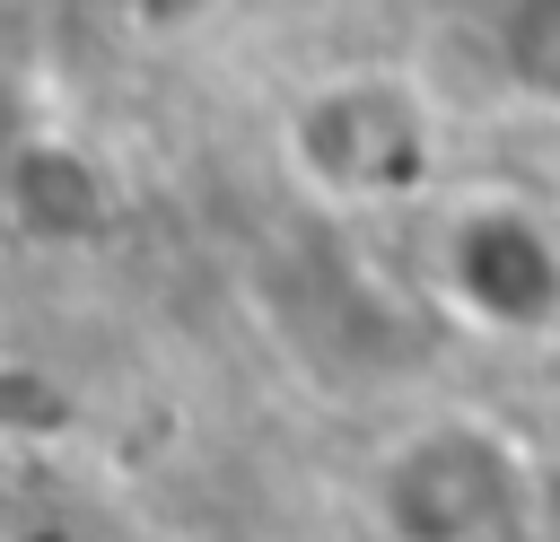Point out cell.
<instances>
[{"label":"cell","instance_id":"1","mask_svg":"<svg viewBox=\"0 0 560 542\" xmlns=\"http://www.w3.org/2000/svg\"><path fill=\"white\" fill-rule=\"evenodd\" d=\"M289 157L332 201H394V192L429 184V166H438V114L394 70H341V79H324V87L298 96Z\"/></svg>","mask_w":560,"mask_h":542},{"label":"cell","instance_id":"2","mask_svg":"<svg viewBox=\"0 0 560 542\" xmlns=\"http://www.w3.org/2000/svg\"><path fill=\"white\" fill-rule=\"evenodd\" d=\"M446 288L490 332H551L560 323V236L516 201L464 210L446 227Z\"/></svg>","mask_w":560,"mask_h":542},{"label":"cell","instance_id":"3","mask_svg":"<svg viewBox=\"0 0 560 542\" xmlns=\"http://www.w3.org/2000/svg\"><path fill=\"white\" fill-rule=\"evenodd\" d=\"M508 498H516L508 455L472 428H429L385 472V507H394L402 542H490L508 525Z\"/></svg>","mask_w":560,"mask_h":542},{"label":"cell","instance_id":"4","mask_svg":"<svg viewBox=\"0 0 560 542\" xmlns=\"http://www.w3.org/2000/svg\"><path fill=\"white\" fill-rule=\"evenodd\" d=\"M490 44L508 87L534 114H560V0H499L490 9Z\"/></svg>","mask_w":560,"mask_h":542},{"label":"cell","instance_id":"5","mask_svg":"<svg viewBox=\"0 0 560 542\" xmlns=\"http://www.w3.org/2000/svg\"><path fill=\"white\" fill-rule=\"evenodd\" d=\"M219 9H228V0H105V17H114L131 44H184V35H201Z\"/></svg>","mask_w":560,"mask_h":542}]
</instances>
